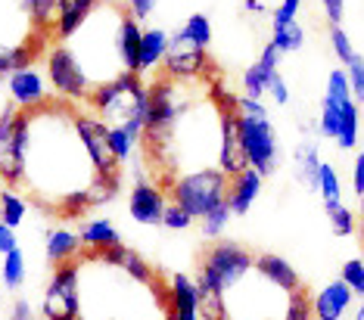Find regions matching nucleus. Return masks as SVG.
Masks as SVG:
<instances>
[{
    "label": "nucleus",
    "mask_w": 364,
    "mask_h": 320,
    "mask_svg": "<svg viewBox=\"0 0 364 320\" xmlns=\"http://www.w3.org/2000/svg\"><path fill=\"white\" fill-rule=\"evenodd\" d=\"M85 103H90V116H97L106 128H125L140 143L146 116V84L140 75L125 72L115 81L97 84Z\"/></svg>",
    "instance_id": "nucleus-1"
},
{
    "label": "nucleus",
    "mask_w": 364,
    "mask_h": 320,
    "mask_svg": "<svg viewBox=\"0 0 364 320\" xmlns=\"http://www.w3.org/2000/svg\"><path fill=\"white\" fill-rule=\"evenodd\" d=\"M252 265H255V255L250 249H243L240 243H230V240H215L203 252L200 270H196L193 280L203 289H215L228 295L252 274Z\"/></svg>",
    "instance_id": "nucleus-2"
},
{
    "label": "nucleus",
    "mask_w": 364,
    "mask_h": 320,
    "mask_svg": "<svg viewBox=\"0 0 364 320\" xmlns=\"http://www.w3.org/2000/svg\"><path fill=\"white\" fill-rule=\"evenodd\" d=\"M228 175L215 165L205 168H190L181 171V175L165 187L168 193V202H178L184 211H190L196 221H200L205 211H212L218 202L228 199Z\"/></svg>",
    "instance_id": "nucleus-3"
},
{
    "label": "nucleus",
    "mask_w": 364,
    "mask_h": 320,
    "mask_svg": "<svg viewBox=\"0 0 364 320\" xmlns=\"http://www.w3.org/2000/svg\"><path fill=\"white\" fill-rule=\"evenodd\" d=\"M44 320H81V261H65L53 267V277L41 302Z\"/></svg>",
    "instance_id": "nucleus-4"
},
{
    "label": "nucleus",
    "mask_w": 364,
    "mask_h": 320,
    "mask_svg": "<svg viewBox=\"0 0 364 320\" xmlns=\"http://www.w3.org/2000/svg\"><path fill=\"white\" fill-rule=\"evenodd\" d=\"M240 140L250 168H255L262 177L274 175L280 162V143L271 116H240Z\"/></svg>",
    "instance_id": "nucleus-5"
},
{
    "label": "nucleus",
    "mask_w": 364,
    "mask_h": 320,
    "mask_svg": "<svg viewBox=\"0 0 364 320\" xmlns=\"http://www.w3.org/2000/svg\"><path fill=\"white\" fill-rule=\"evenodd\" d=\"M162 75L175 78V81H209L215 78V65L205 53V47H196L193 40H187L184 35H171L168 40V53L162 60Z\"/></svg>",
    "instance_id": "nucleus-6"
},
{
    "label": "nucleus",
    "mask_w": 364,
    "mask_h": 320,
    "mask_svg": "<svg viewBox=\"0 0 364 320\" xmlns=\"http://www.w3.org/2000/svg\"><path fill=\"white\" fill-rule=\"evenodd\" d=\"M47 78H50L53 90L60 94V100L65 103L87 100L90 90H94L85 69L78 65V60L72 56V50L65 44H50V50H47Z\"/></svg>",
    "instance_id": "nucleus-7"
},
{
    "label": "nucleus",
    "mask_w": 364,
    "mask_h": 320,
    "mask_svg": "<svg viewBox=\"0 0 364 320\" xmlns=\"http://www.w3.org/2000/svg\"><path fill=\"white\" fill-rule=\"evenodd\" d=\"M75 131L100 175H122V165H119V159H115V153L109 146V134H106V125L100 118L87 116V112H75Z\"/></svg>",
    "instance_id": "nucleus-8"
},
{
    "label": "nucleus",
    "mask_w": 364,
    "mask_h": 320,
    "mask_svg": "<svg viewBox=\"0 0 364 320\" xmlns=\"http://www.w3.org/2000/svg\"><path fill=\"white\" fill-rule=\"evenodd\" d=\"M168 205V193L162 190L156 180L150 177H137L134 187L128 193V215L144 227H156L162 224V211Z\"/></svg>",
    "instance_id": "nucleus-9"
},
{
    "label": "nucleus",
    "mask_w": 364,
    "mask_h": 320,
    "mask_svg": "<svg viewBox=\"0 0 364 320\" xmlns=\"http://www.w3.org/2000/svg\"><path fill=\"white\" fill-rule=\"evenodd\" d=\"M358 299L352 295V289L343 280H330L318 292H311V314L314 320H349Z\"/></svg>",
    "instance_id": "nucleus-10"
},
{
    "label": "nucleus",
    "mask_w": 364,
    "mask_h": 320,
    "mask_svg": "<svg viewBox=\"0 0 364 320\" xmlns=\"http://www.w3.org/2000/svg\"><path fill=\"white\" fill-rule=\"evenodd\" d=\"M165 311L168 320H203L200 317V286L187 274H171L165 286Z\"/></svg>",
    "instance_id": "nucleus-11"
},
{
    "label": "nucleus",
    "mask_w": 364,
    "mask_h": 320,
    "mask_svg": "<svg viewBox=\"0 0 364 320\" xmlns=\"http://www.w3.org/2000/svg\"><path fill=\"white\" fill-rule=\"evenodd\" d=\"M252 270L262 277L268 286H274L277 292H296V289H302V277H299V270H296L284 255H274V252H262V255H255V265Z\"/></svg>",
    "instance_id": "nucleus-12"
},
{
    "label": "nucleus",
    "mask_w": 364,
    "mask_h": 320,
    "mask_svg": "<svg viewBox=\"0 0 364 320\" xmlns=\"http://www.w3.org/2000/svg\"><path fill=\"white\" fill-rule=\"evenodd\" d=\"M277 62H280V53H277V47L268 40V44H264V50L259 53V60H255L250 69L243 72V78H240L243 94L252 96V100H264V96H268L271 78L277 75Z\"/></svg>",
    "instance_id": "nucleus-13"
},
{
    "label": "nucleus",
    "mask_w": 364,
    "mask_h": 320,
    "mask_svg": "<svg viewBox=\"0 0 364 320\" xmlns=\"http://www.w3.org/2000/svg\"><path fill=\"white\" fill-rule=\"evenodd\" d=\"M262 187H264V177L255 168H246L228 180V205H230V211H234V218L250 215L255 199L262 196Z\"/></svg>",
    "instance_id": "nucleus-14"
},
{
    "label": "nucleus",
    "mask_w": 364,
    "mask_h": 320,
    "mask_svg": "<svg viewBox=\"0 0 364 320\" xmlns=\"http://www.w3.org/2000/svg\"><path fill=\"white\" fill-rule=\"evenodd\" d=\"M6 90H10V100L19 109H38L41 103H47V84L35 69H19L6 78Z\"/></svg>",
    "instance_id": "nucleus-15"
},
{
    "label": "nucleus",
    "mask_w": 364,
    "mask_h": 320,
    "mask_svg": "<svg viewBox=\"0 0 364 320\" xmlns=\"http://www.w3.org/2000/svg\"><path fill=\"white\" fill-rule=\"evenodd\" d=\"M100 4V0H56V22H53V44L56 40L72 38L81 28V22L90 16V10Z\"/></svg>",
    "instance_id": "nucleus-16"
},
{
    "label": "nucleus",
    "mask_w": 364,
    "mask_h": 320,
    "mask_svg": "<svg viewBox=\"0 0 364 320\" xmlns=\"http://www.w3.org/2000/svg\"><path fill=\"white\" fill-rule=\"evenodd\" d=\"M168 40L171 35L162 28H144L140 35V60H137V75H150L156 72L168 53Z\"/></svg>",
    "instance_id": "nucleus-17"
},
{
    "label": "nucleus",
    "mask_w": 364,
    "mask_h": 320,
    "mask_svg": "<svg viewBox=\"0 0 364 320\" xmlns=\"http://www.w3.org/2000/svg\"><path fill=\"white\" fill-rule=\"evenodd\" d=\"M321 150L314 146L311 140H305L296 146L293 153V171H296V180L305 187V190H318V177H321Z\"/></svg>",
    "instance_id": "nucleus-18"
},
{
    "label": "nucleus",
    "mask_w": 364,
    "mask_h": 320,
    "mask_svg": "<svg viewBox=\"0 0 364 320\" xmlns=\"http://www.w3.org/2000/svg\"><path fill=\"white\" fill-rule=\"evenodd\" d=\"M81 236L65 231V227H56V231H47V261L56 265H65V261H75L81 255Z\"/></svg>",
    "instance_id": "nucleus-19"
},
{
    "label": "nucleus",
    "mask_w": 364,
    "mask_h": 320,
    "mask_svg": "<svg viewBox=\"0 0 364 320\" xmlns=\"http://www.w3.org/2000/svg\"><path fill=\"white\" fill-rule=\"evenodd\" d=\"M140 35H144L140 22L131 13H125L122 28H119V56H122L125 72H134V75H137V60H140Z\"/></svg>",
    "instance_id": "nucleus-20"
},
{
    "label": "nucleus",
    "mask_w": 364,
    "mask_h": 320,
    "mask_svg": "<svg viewBox=\"0 0 364 320\" xmlns=\"http://www.w3.org/2000/svg\"><path fill=\"white\" fill-rule=\"evenodd\" d=\"M78 236H81V245H85L87 252H106V249H112V245H122V236L115 231V224L106 218L85 224Z\"/></svg>",
    "instance_id": "nucleus-21"
},
{
    "label": "nucleus",
    "mask_w": 364,
    "mask_h": 320,
    "mask_svg": "<svg viewBox=\"0 0 364 320\" xmlns=\"http://www.w3.org/2000/svg\"><path fill=\"white\" fill-rule=\"evenodd\" d=\"M271 44L277 47L280 56L287 53H299L305 47V28L299 26V19L289 22H271Z\"/></svg>",
    "instance_id": "nucleus-22"
},
{
    "label": "nucleus",
    "mask_w": 364,
    "mask_h": 320,
    "mask_svg": "<svg viewBox=\"0 0 364 320\" xmlns=\"http://www.w3.org/2000/svg\"><path fill=\"white\" fill-rule=\"evenodd\" d=\"M358 134H361V106L358 103H343V118H339V131H336V146L339 150H355L358 146Z\"/></svg>",
    "instance_id": "nucleus-23"
},
{
    "label": "nucleus",
    "mask_w": 364,
    "mask_h": 320,
    "mask_svg": "<svg viewBox=\"0 0 364 320\" xmlns=\"http://www.w3.org/2000/svg\"><path fill=\"white\" fill-rule=\"evenodd\" d=\"M26 211H28V199L19 196V190H10V187H0V221L6 227H19L26 221Z\"/></svg>",
    "instance_id": "nucleus-24"
},
{
    "label": "nucleus",
    "mask_w": 364,
    "mask_h": 320,
    "mask_svg": "<svg viewBox=\"0 0 364 320\" xmlns=\"http://www.w3.org/2000/svg\"><path fill=\"white\" fill-rule=\"evenodd\" d=\"M26 252L16 245V249H10L4 255V261H0V277H4V286L6 289H22V283H26Z\"/></svg>",
    "instance_id": "nucleus-25"
},
{
    "label": "nucleus",
    "mask_w": 364,
    "mask_h": 320,
    "mask_svg": "<svg viewBox=\"0 0 364 320\" xmlns=\"http://www.w3.org/2000/svg\"><path fill=\"white\" fill-rule=\"evenodd\" d=\"M318 193H321V199H324V209H336V205L343 202V180H339V171L330 165V162H321Z\"/></svg>",
    "instance_id": "nucleus-26"
},
{
    "label": "nucleus",
    "mask_w": 364,
    "mask_h": 320,
    "mask_svg": "<svg viewBox=\"0 0 364 320\" xmlns=\"http://www.w3.org/2000/svg\"><path fill=\"white\" fill-rule=\"evenodd\" d=\"M327 218H330V231H333V236H339V240H349V236H355L361 231L358 211L349 209L346 202H339L336 209H327Z\"/></svg>",
    "instance_id": "nucleus-27"
},
{
    "label": "nucleus",
    "mask_w": 364,
    "mask_h": 320,
    "mask_svg": "<svg viewBox=\"0 0 364 320\" xmlns=\"http://www.w3.org/2000/svg\"><path fill=\"white\" fill-rule=\"evenodd\" d=\"M230 218H234V211H230V205L228 199L225 202H218L212 211H205V215L200 218V231L205 240H218L221 233H225V227L230 224Z\"/></svg>",
    "instance_id": "nucleus-28"
},
{
    "label": "nucleus",
    "mask_w": 364,
    "mask_h": 320,
    "mask_svg": "<svg viewBox=\"0 0 364 320\" xmlns=\"http://www.w3.org/2000/svg\"><path fill=\"white\" fill-rule=\"evenodd\" d=\"M280 320H314L311 314V292L305 289H296L284 299V311H280Z\"/></svg>",
    "instance_id": "nucleus-29"
},
{
    "label": "nucleus",
    "mask_w": 364,
    "mask_h": 320,
    "mask_svg": "<svg viewBox=\"0 0 364 320\" xmlns=\"http://www.w3.org/2000/svg\"><path fill=\"white\" fill-rule=\"evenodd\" d=\"M181 35H184L187 40H193L196 47H205V50H209V44H212V19L205 13H193L184 22Z\"/></svg>",
    "instance_id": "nucleus-30"
},
{
    "label": "nucleus",
    "mask_w": 364,
    "mask_h": 320,
    "mask_svg": "<svg viewBox=\"0 0 364 320\" xmlns=\"http://www.w3.org/2000/svg\"><path fill=\"white\" fill-rule=\"evenodd\" d=\"M26 4L28 16L35 19V26L41 31H47V35L53 38V22H56V0H22Z\"/></svg>",
    "instance_id": "nucleus-31"
},
{
    "label": "nucleus",
    "mask_w": 364,
    "mask_h": 320,
    "mask_svg": "<svg viewBox=\"0 0 364 320\" xmlns=\"http://www.w3.org/2000/svg\"><path fill=\"white\" fill-rule=\"evenodd\" d=\"M339 118H343V106L324 96V100H321V112H318V134L327 137V140H336Z\"/></svg>",
    "instance_id": "nucleus-32"
},
{
    "label": "nucleus",
    "mask_w": 364,
    "mask_h": 320,
    "mask_svg": "<svg viewBox=\"0 0 364 320\" xmlns=\"http://www.w3.org/2000/svg\"><path fill=\"white\" fill-rule=\"evenodd\" d=\"M106 134H109V146L115 153V159H119V165H128L131 159H134V150H137V137H131L125 128H106Z\"/></svg>",
    "instance_id": "nucleus-33"
},
{
    "label": "nucleus",
    "mask_w": 364,
    "mask_h": 320,
    "mask_svg": "<svg viewBox=\"0 0 364 320\" xmlns=\"http://www.w3.org/2000/svg\"><path fill=\"white\" fill-rule=\"evenodd\" d=\"M327 40H330V50H333L339 65H349L355 60V53H358L355 50V44H352V38H349V31H346L343 26H330Z\"/></svg>",
    "instance_id": "nucleus-34"
},
{
    "label": "nucleus",
    "mask_w": 364,
    "mask_h": 320,
    "mask_svg": "<svg viewBox=\"0 0 364 320\" xmlns=\"http://www.w3.org/2000/svg\"><path fill=\"white\" fill-rule=\"evenodd\" d=\"M200 317L203 320H225L228 317V295L200 286Z\"/></svg>",
    "instance_id": "nucleus-35"
},
{
    "label": "nucleus",
    "mask_w": 364,
    "mask_h": 320,
    "mask_svg": "<svg viewBox=\"0 0 364 320\" xmlns=\"http://www.w3.org/2000/svg\"><path fill=\"white\" fill-rule=\"evenodd\" d=\"M324 96L333 103H352V87H349V75H346V69L339 65L327 75V87H324Z\"/></svg>",
    "instance_id": "nucleus-36"
},
{
    "label": "nucleus",
    "mask_w": 364,
    "mask_h": 320,
    "mask_svg": "<svg viewBox=\"0 0 364 320\" xmlns=\"http://www.w3.org/2000/svg\"><path fill=\"white\" fill-rule=\"evenodd\" d=\"M339 280L352 289L355 299H364V258H349L343 267H339Z\"/></svg>",
    "instance_id": "nucleus-37"
},
{
    "label": "nucleus",
    "mask_w": 364,
    "mask_h": 320,
    "mask_svg": "<svg viewBox=\"0 0 364 320\" xmlns=\"http://www.w3.org/2000/svg\"><path fill=\"white\" fill-rule=\"evenodd\" d=\"M193 215H190V211H184V209H181V205L178 202H168V205H165V211H162V227H165V231H187V227H193Z\"/></svg>",
    "instance_id": "nucleus-38"
},
{
    "label": "nucleus",
    "mask_w": 364,
    "mask_h": 320,
    "mask_svg": "<svg viewBox=\"0 0 364 320\" xmlns=\"http://www.w3.org/2000/svg\"><path fill=\"white\" fill-rule=\"evenodd\" d=\"M346 75H349V87H352V100L364 106V56L355 53V60L349 65H343Z\"/></svg>",
    "instance_id": "nucleus-39"
},
{
    "label": "nucleus",
    "mask_w": 364,
    "mask_h": 320,
    "mask_svg": "<svg viewBox=\"0 0 364 320\" xmlns=\"http://www.w3.org/2000/svg\"><path fill=\"white\" fill-rule=\"evenodd\" d=\"M321 13H324L327 26H343V19H346V0H321Z\"/></svg>",
    "instance_id": "nucleus-40"
},
{
    "label": "nucleus",
    "mask_w": 364,
    "mask_h": 320,
    "mask_svg": "<svg viewBox=\"0 0 364 320\" xmlns=\"http://www.w3.org/2000/svg\"><path fill=\"white\" fill-rule=\"evenodd\" d=\"M302 10V0H280V6L271 10V22H289V19H299Z\"/></svg>",
    "instance_id": "nucleus-41"
},
{
    "label": "nucleus",
    "mask_w": 364,
    "mask_h": 320,
    "mask_svg": "<svg viewBox=\"0 0 364 320\" xmlns=\"http://www.w3.org/2000/svg\"><path fill=\"white\" fill-rule=\"evenodd\" d=\"M156 4H159V0H125V10L134 16L137 22H144L156 13Z\"/></svg>",
    "instance_id": "nucleus-42"
},
{
    "label": "nucleus",
    "mask_w": 364,
    "mask_h": 320,
    "mask_svg": "<svg viewBox=\"0 0 364 320\" xmlns=\"http://www.w3.org/2000/svg\"><path fill=\"white\" fill-rule=\"evenodd\" d=\"M268 96L274 100V106H287L289 103V87H287V81L280 78V72L274 78H271V84H268Z\"/></svg>",
    "instance_id": "nucleus-43"
},
{
    "label": "nucleus",
    "mask_w": 364,
    "mask_h": 320,
    "mask_svg": "<svg viewBox=\"0 0 364 320\" xmlns=\"http://www.w3.org/2000/svg\"><path fill=\"white\" fill-rule=\"evenodd\" d=\"M352 193H355V199L364 193V150L352 162Z\"/></svg>",
    "instance_id": "nucleus-44"
},
{
    "label": "nucleus",
    "mask_w": 364,
    "mask_h": 320,
    "mask_svg": "<svg viewBox=\"0 0 364 320\" xmlns=\"http://www.w3.org/2000/svg\"><path fill=\"white\" fill-rule=\"evenodd\" d=\"M10 320H38V314H35V308H31L26 299H16L13 308H10Z\"/></svg>",
    "instance_id": "nucleus-45"
},
{
    "label": "nucleus",
    "mask_w": 364,
    "mask_h": 320,
    "mask_svg": "<svg viewBox=\"0 0 364 320\" xmlns=\"http://www.w3.org/2000/svg\"><path fill=\"white\" fill-rule=\"evenodd\" d=\"M16 245H19V240H16V231L0 221V255H6V252L16 249Z\"/></svg>",
    "instance_id": "nucleus-46"
},
{
    "label": "nucleus",
    "mask_w": 364,
    "mask_h": 320,
    "mask_svg": "<svg viewBox=\"0 0 364 320\" xmlns=\"http://www.w3.org/2000/svg\"><path fill=\"white\" fill-rule=\"evenodd\" d=\"M243 13H250V16H271L268 10V4H262V0H243Z\"/></svg>",
    "instance_id": "nucleus-47"
},
{
    "label": "nucleus",
    "mask_w": 364,
    "mask_h": 320,
    "mask_svg": "<svg viewBox=\"0 0 364 320\" xmlns=\"http://www.w3.org/2000/svg\"><path fill=\"white\" fill-rule=\"evenodd\" d=\"M355 211H358V227H361V233H364V193L358 196V209H355Z\"/></svg>",
    "instance_id": "nucleus-48"
},
{
    "label": "nucleus",
    "mask_w": 364,
    "mask_h": 320,
    "mask_svg": "<svg viewBox=\"0 0 364 320\" xmlns=\"http://www.w3.org/2000/svg\"><path fill=\"white\" fill-rule=\"evenodd\" d=\"M349 320H364V299L358 302V305H355V311H352V317Z\"/></svg>",
    "instance_id": "nucleus-49"
},
{
    "label": "nucleus",
    "mask_w": 364,
    "mask_h": 320,
    "mask_svg": "<svg viewBox=\"0 0 364 320\" xmlns=\"http://www.w3.org/2000/svg\"><path fill=\"white\" fill-rule=\"evenodd\" d=\"M225 320H237V317H230V314H228V317H225Z\"/></svg>",
    "instance_id": "nucleus-50"
},
{
    "label": "nucleus",
    "mask_w": 364,
    "mask_h": 320,
    "mask_svg": "<svg viewBox=\"0 0 364 320\" xmlns=\"http://www.w3.org/2000/svg\"><path fill=\"white\" fill-rule=\"evenodd\" d=\"M0 184H4V177H0Z\"/></svg>",
    "instance_id": "nucleus-51"
}]
</instances>
